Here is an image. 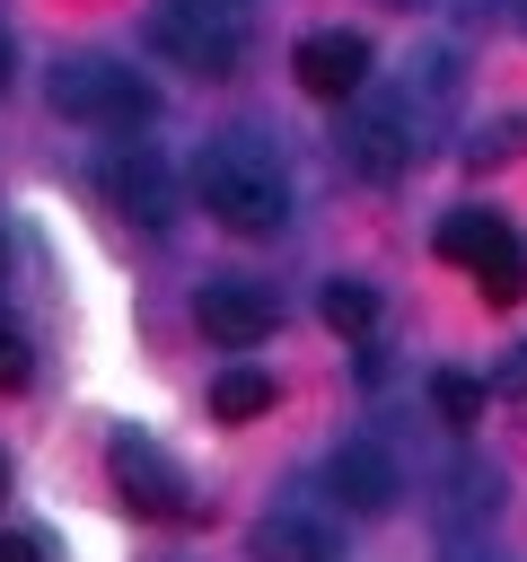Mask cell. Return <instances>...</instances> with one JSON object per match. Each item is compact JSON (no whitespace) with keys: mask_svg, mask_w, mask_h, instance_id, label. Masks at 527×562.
I'll return each mask as SVG.
<instances>
[{"mask_svg":"<svg viewBox=\"0 0 527 562\" xmlns=\"http://www.w3.org/2000/svg\"><path fill=\"white\" fill-rule=\"evenodd\" d=\"M246 544H255V562H343V527L316 501H272Z\"/></svg>","mask_w":527,"mask_h":562,"instance_id":"9c48e42d","label":"cell"},{"mask_svg":"<svg viewBox=\"0 0 527 562\" xmlns=\"http://www.w3.org/2000/svg\"><path fill=\"white\" fill-rule=\"evenodd\" d=\"M272 395H281V386H272L264 369H228V378L211 386V413H220V422H255V413H272Z\"/></svg>","mask_w":527,"mask_h":562,"instance_id":"5bb4252c","label":"cell"},{"mask_svg":"<svg viewBox=\"0 0 527 562\" xmlns=\"http://www.w3.org/2000/svg\"><path fill=\"white\" fill-rule=\"evenodd\" d=\"M351 114H343V132H334V149H343V167L351 176H404L422 149H430V132H439V114L457 105V61L448 53H422L413 61V79L404 88H360V97H343Z\"/></svg>","mask_w":527,"mask_h":562,"instance_id":"6da1fadb","label":"cell"},{"mask_svg":"<svg viewBox=\"0 0 527 562\" xmlns=\"http://www.w3.org/2000/svg\"><path fill=\"white\" fill-rule=\"evenodd\" d=\"M439 255H448L492 307H518V299H527V246H518L509 220H492V211H448V220H439Z\"/></svg>","mask_w":527,"mask_h":562,"instance_id":"277c9868","label":"cell"},{"mask_svg":"<svg viewBox=\"0 0 527 562\" xmlns=\"http://www.w3.org/2000/svg\"><path fill=\"white\" fill-rule=\"evenodd\" d=\"M466 158H474V167H509V158H527V105L474 123V132H466Z\"/></svg>","mask_w":527,"mask_h":562,"instance_id":"4fadbf2b","label":"cell"},{"mask_svg":"<svg viewBox=\"0 0 527 562\" xmlns=\"http://www.w3.org/2000/svg\"><path fill=\"white\" fill-rule=\"evenodd\" d=\"M149 44H158L167 61H184V70H202V79H228V70L246 61V26L193 18V9H176V0L149 9Z\"/></svg>","mask_w":527,"mask_h":562,"instance_id":"52a82bcc","label":"cell"},{"mask_svg":"<svg viewBox=\"0 0 527 562\" xmlns=\"http://www.w3.org/2000/svg\"><path fill=\"white\" fill-rule=\"evenodd\" d=\"M53 114L97 123V132H141V123L158 114V88H149L132 61H114V53H70V61L53 70Z\"/></svg>","mask_w":527,"mask_h":562,"instance_id":"3957f363","label":"cell"},{"mask_svg":"<svg viewBox=\"0 0 527 562\" xmlns=\"http://www.w3.org/2000/svg\"><path fill=\"white\" fill-rule=\"evenodd\" d=\"M193 193H202V211H211L220 228H237V237H272V228L290 220V176H281V158H272V140H255V132L202 140Z\"/></svg>","mask_w":527,"mask_h":562,"instance_id":"7a4b0ae2","label":"cell"},{"mask_svg":"<svg viewBox=\"0 0 527 562\" xmlns=\"http://www.w3.org/2000/svg\"><path fill=\"white\" fill-rule=\"evenodd\" d=\"M0 492H9V457H0Z\"/></svg>","mask_w":527,"mask_h":562,"instance_id":"603a6c76","label":"cell"},{"mask_svg":"<svg viewBox=\"0 0 527 562\" xmlns=\"http://www.w3.org/2000/svg\"><path fill=\"white\" fill-rule=\"evenodd\" d=\"M325 492H334L351 518H378V509H395L404 474H395V457H386L378 439H343V448L325 457Z\"/></svg>","mask_w":527,"mask_h":562,"instance_id":"8fae6325","label":"cell"},{"mask_svg":"<svg viewBox=\"0 0 527 562\" xmlns=\"http://www.w3.org/2000/svg\"><path fill=\"white\" fill-rule=\"evenodd\" d=\"M0 88H9V35H0Z\"/></svg>","mask_w":527,"mask_h":562,"instance_id":"7402d4cb","label":"cell"},{"mask_svg":"<svg viewBox=\"0 0 527 562\" xmlns=\"http://www.w3.org/2000/svg\"><path fill=\"white\" fill-rule=\"evenodd\" d=\"M105 474H114L123 509H141V518H184V509H193L184 465H176L149 430H114V439H105Z\"/></svg>","mask_w":527,"mask_h":562,"instance_id":"5b68a950","label":"cell"},{"mask_svg":"<svg viewBox=\"0 0 527 562\" xmlns=\"http://www.w3.org/2000/svg\"><path fill=\"white\" fill-rule=\"evenodd\" d=\"M430 404H439V413L466 430V422H483V378H466V369H439V378H430Z\"/></svg>","mask_w":527,"mask_h":562,"instance_id":"2e32d148","label":"cell"},{"mask_svg":"<svg viewBox=\"0 0 527 562\" xmlns=\"http://www.w3.org/2000/svg\"><path fill=\"white\" fill-rule=\"evenodd\" d=\"M290 70H299L307 97H334V105H343V97L369 88V35H351V26H316V35H299Z\"/></svg>","mask_w":527,"mask_h":562,"instance_id":"30bf717a","label":"cell"},{"mask_svg":"<svg viewBox=\"0 0 527 562\" xmlns=\"http://www.w3.org/2000/svg\"><path fill=\"white\" fill-rule=\"evenodd\" d=\"M193 316H202V334H211L220 351H246V342H264V334L281 325V299H272L264 281H246V272H220V281H202Z\"/></svg>","mask_w":527,"mask_h":562,"instance_id":"ba28073f","label":"cell"},{"mask_svg":"<svg viewBox=\"0 0 527 562\" xmlns=\"http://www.w3.org/2000/svg\"><path fill=\"white\" fill-rule=\"evenodd\" d=\"M386 9H422V0H386Z\"/></svg>","mask_w":527,"mask_h":562,"instance_id":"cb8c5ba5","label":"cell"},{"mask_svg":"<svg viewBox=\"0 0 527 562\" xmlns=\"http://www.w3.org/2000/svg\"><path fill=\"white\" fill-rule=\"evenodd\" d=\"M176 9H193V18H220V26H246V18H255V0H176Z\"/></svg>","mask_w":527,"mask_h":562,"instance_id":"ac0fdd59","label":"cell"},{"mask_svg":"<svg viewBox=\"0 0 527 562\" xmlns=\"http://www.w3.org/2000/svg\"><path fill=\"white\" fill-rule=\"evenodd\" d=\"M97 193H105V211H123L141 228H167L176 220V184H167V167H158L149 140H114L97 158Z\"/></svg>","mask_w":527,"mask_h":562,"instance_id":"8992f818","label":"cell"},{"mask_svg":"<svg viewBox=\"0 0 527 562\" xmlns=\"http://www.w3.org/2000/svg\"><path fill=\"white\" fill-rule=\"evenodd\" d=\"M448 562H509L501 544H448Z\"/></svg>","mask_w":527,"mask_h":562,"instance_id":"ffe728a7","label":"cell"},{"mask_svg":"<svg viewBox=\"0 0 527 562\" xmlns=\"http://www.w3.org/2000/svg\"><path fill=\"white\" fill-rule=\"evenodd\" d=\"M35 378V351H26V334L18 325H0V395H18Z\"/></svg>","mask_w":527,"mask_h":562,"instance_id":"e0dca14e","label":"cell"},{"mask_svg":"<svg viewBox=\"0 0 527 562\" xmlns=\"http://www.w3.org/2000/svg\"><path fill=\"white\" fill-rule=\"evenodd\" d=\"M492 386H501V395H527V342H518V351L492 369Z\"/></svg>","mask_w":527,"mask_h":562,"instance_id":"d6986e66","label":"cell"},{"mask_svg":"<svg viewBox=\"0 0 527 562\" xmlns=\"http://www.w3.org/2000/svg\"><path fill=\"white\" fill-rule=\"evenodd\" d=\"M439 483H448V492H439V518H492V509H501V465L457 457Z\"/></svg>","mask_w":527,"mask_h":562,"instance_id":"7c38bea8","label":"cell"},{"mask_svg":"<svg viewBox=\"0 0 527 562\" xmlns=\"http://www.w3.org/2000/svg\"><path fill=\"white\" fill-rule=\"evenodd\" d=\"M0 562H44V553H35L26 536H0Z\"/></svg>","mask_w":527,"mask_h":562,"instance_id":"44dd1931","label":"cell"},{"mask_svg":"<svg viewBox=\"0 0 527 562\" xmlns=\"http://www.w3.org/2000/svg\"><path fill=\"white\" fill-rule=\"evenodd\" d=\"M316 307H325V325H334V334H369V325H378V290H369V281H351V272H343V281H325V299H316Z\"/></svg>","mask_w":527,"mask_h":562,"instance_id":"9a60e30c","label":"cell"},{"mask_svg":"<svg viewBox=\"0 0 527 562\" xmlns=\"http://www.w3.org/2000/svg\"><path fill=\"white\" fill-rule=\"evenodd\" d=\"M518 18H527V0H518Z\"/></svg>","mask_w":527,"mask_h":562,"instance_id":"d4e9b609","label":"cell"}]
</instances>
